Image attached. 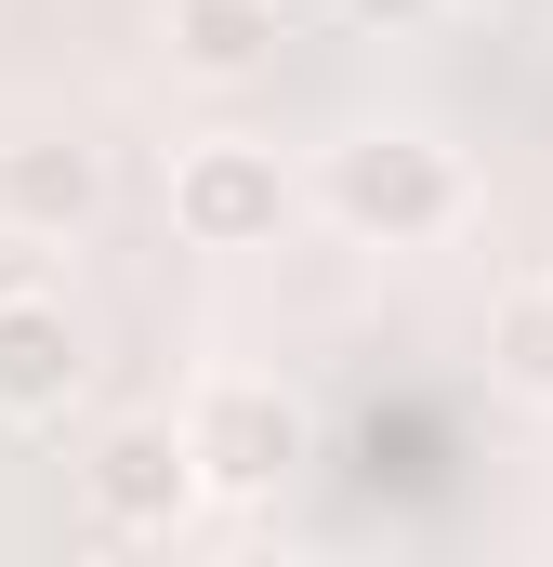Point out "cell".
<instances>
[{
  "label": "cell",
  "mask_w": 553,
  "mask_h": 567,
  "mask_svg": "<svg viewBox=\"0 0 553 567\" xmlns=\"http://www.w3.org/2000/svg\"><path fill=\"white\" fill-rule=\"evenodd\" d=\"M316 198H330L356 238L409 251V238H448V225H461V158L435 133H356V145H330Z\"/></svg>",
  "instance_id": "6da1fadb"
},
{
  "label": "cell",
  "mask_w": 553,
  "mask_h": 567,
  "mask_svg": "<svg viewBox=\"0 0 553 567\" xmlns=\"http://www.w3.org/2000/svg\"><path fill=\"white\" fill-rule=\"evenodd\" d=\"M171 225H185V251H264L276 225H290V158L251 133H211L171 158Z\"/></svg>",
  "instance_id": "7a4b0ae2"
},
{
  "label": "cell",
  "mask_w": 553,
  "mask_h": 567,
  "mask_svg": "<svg viewBox=\"0 0 553 567\" xmlns=\"http://www.w3.org/2000/svg\"><path fill=\"white\" fill-rule=\"evenodd\" d=\"M198 488H211V475H198V435L185 423H106L93 462H80V502H93V528H119V542H171Z\"/></svg>",
  "instance_id": "3957f363"
},
{
  "label": "cell",
  "mask_w": 553,
  "mask_h": 567,
  "mask_svg": "<svg viewBox=\"0 0 553 567\" xmlns=\"http://www.w3.org/2000/svg\"><path fill=\"white\" fill-rule=\"evenodd\" d=\"M185 435H198V475H211V502H264V488H290V462H303V410H290L276 383H251V370L198 383Z\"/></svg>",
  "instance_id": "277c9868"
},
{
  "label": "cell",
  "mask_w": 553,
  "mask_h": 567,
  "mask_svg": "<svg viewBox=\"0 0 553 567\" xmlns=\"http://www.w3.org/2000/svg\"><path fill=\"white\" fill-rule=\"evenodd\" d=\"M106 212V158L80 133H40V145H0V225L13 238H80Z\"/></svg>",
  "instance_id": "5b68a950"
},
{
  "label": "cell",
  "mask_w": 553,
  "mask_h": 567,
  "mask_svg": "<svg viewBox=\"0 0 553 567\" xmlns=\"http://www.w3.org/2000/svg\"><path fill=\"white\" fill-rule=\"evenodd\" d=\"M80 317L53 303V290H0V410L13 423H40V410H66L80 396Z\"/></svg>",
  "instance_id": "8992f818"
},
{
  "label": "cell",
  "mask_w": 553,
  "mask_h": 567,
  "mask_svg": "<svg viewBox=\"0 0 553 567\" xmlns=\"http://www.w3.org/2000/svg\"><path fill=\"white\" fill-rule=\"evenodd\" d=\"M158 27H171V66H185V80H264L290 13H276V0H171Z\"/></svg>",
  "instance_id": "52a82bcc"
},
{
  "label": "cell",
  "mask_w": 553,
  "mask_h": 567,
  "mask_svg": "<svg viewBox=\"0 0 553 567\" xmlns=\"http://www.w3.org/2000/svg\"><path fill=\"white\" fill-rule=\"evenodd\" d=\"M488 370H501L514 396H541V410H553V278L501 290V317H488Z\"/></svg>",
  "instance_id": "ba28073f"
},
{
  "label": "cell",
  "mask_w": 553,
  "mask_h": 567,
  "mask_svg": "<svg viewBox=\"0 0 553 567\" xmlns=\"http://www.w3.org/2000/svg\"><path fill=\"white\" fill-rule=\"evenodd\" d=\"M356 13H369V27H409V13H421V0H356Z\"/></svg>",
  "instance_id": "9c48e42d"
},
{
  "label": "cell",
  "mask_w": 553,
  "mask_h": 567,
  "mask_svg": "<svg viewBox=\"0 0 553 567\" xmlns=\"http://www.w3.org/2000/svg\"><path fill=\"white\" fill-rule=\"evenodd\" d=\"M488 13H528V0H488Z\"/></svg>",
  "instance_id": "30bf717a"
}]
</instances>
